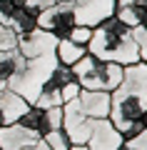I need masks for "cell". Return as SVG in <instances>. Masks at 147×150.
Wrapping results in <instances>:
<instances>
[{
  "label": "cell",
  "mask_w": 147,
  "mask_h": 150,
  "mask_svg": "<svg viewBox=\"0 0 147 150\" xmlns=\"http://www.w3.org/2000/svg\"><path fill=\"white\" fill-rule=\"evenodd\" d=\"M0 150H3V148H0Z\"/></svg>",
  "instance_id": "obj_30"
},
{
  "label": "cell",
  "mask_w": 147,
  "mask_h": 150,
  "mask_svg": "<svg viewBox=\"0 0 147 150\" xmlns=\"http://www.w3.org/2000/svg\"><path fill=\"white\" fill-rule=\"evenodd\" d=\"M18 45V35L10 25H3L0 23V50H15Z\"/></svg>",
  "instance_id": "obj_20"
},
{
  "label": "cell",
  "mask_w": 147,
  "mask_h": 150,
  "mask_svg": "<svg viewBox=\"0 0 147 150\" xmlns=\"http://www.w3.org/2000/svg\"><path fill=\"white\" fill-rule=\"evenodd\" d=\"M75 3V20L77 25L95 28L105 18L115 15V0H72Z\"/></svg>",
  "instance_id": "obj_7"
},
{
  "label": "cell",
  "mask_w": 147,
  "mask_h": 150,
  "mask_svg": "<svg viewBox=\"0 0 147 150\" xmlns=\"http://www.w3.org/2000/svg\"><path fill=\"white\" fill-rule=\"evenodd\" d=\"M37 135L25 130L20 123H8L0 128V148L3 150H25L37 143Z\"/></svg>",
  "instance_id": "obj_10"
},
{
  "label": "cell",
  "mask_w": 147,
  "mask_h": 150,
  "mask_svg": "<svg viewBox=\"0 0 147 150\" xmlns=\"http://www.w3.org/2000/svg\"><path fill=\"white\" fill-rule=\"evenodd\" d=\"M77 95H80V85H77V80H72V83H68V85H63V90H60V98H63V103L75 100Z\"/></svg>",
  "instance_id": "obj_24"
},
{
  "label": "cell",
  "mask_w": 147,
  "mask_h": 150,
  "mask_svg": "<svg viewBox=\"0 0 147 150\" xmlns=\"http://www.w3.org/2000/svg\"><path fill=\"white\" fill-rule=\"evenodd\" d=\"M145 30H147V28H145Z\"/></svg>",
  "instance_id": "obj_29"
},
{
  "label": "cell",
  "mask_w": 147,
  "mask_h": 150,
  "mask_svg": "<svg viewBox=\"0 0 147 150\" xmlns=\"http://www.w3.org/2000/svg\"><path fill=\"white\" fill-rule=\"evenodd\" d=\"M75 25H77V20H75V3L72 0L55 3V5L45 8L42 13H37V28L45 30V33H50V35L58 38V40L68 38Z\"/></svg>",
  "instance_id": "obj_5"
},
{
  "label": "cell",
  "mask_w": 147,
  "mask_h": 150,
  "mask_svg": "<svg viewBox=\"0 0 147 150\" xmlns=\"http://www.w3.org/2000/svg\"><path fill=\"white\" fill-rule=\"evenodd\" d=\"M125 145L130 150H147V128H142V130H137L135 135L125 138Z\"/></svg>",
  "instance_id": "obj_23"
},
{
  "label": "cell",
  "mask_w": 147,
  "mask_h": 150,
  "mask_svg": "<svg viewBox=\"0 0 147 150\" xmlns=\"http://www.w3.org/2000/svg\"><path fill=\"white\" fill-rule=\"evenodd\" d=\"M23 5V0H0V23L10 25L13 15L18 13V8Z\"/></svg>",
  "instance_id": "obj_19"
},
{
  "label": "cell",
  "mask_w": 147,
  "mask_h": 150,
  "mask_svg": "<svg viewBox=\"0 0 147 150\" xmlns=\"http://www.w3.org/2000/svg\"><path fill=\"white\" fill-rule=\"evenodd\" d=\"M147 112V63L137 60L125 65L122 83L110 93V120L122 138H130L142 130V115Z\"/></svg>",
  "instance_id": "obj_1"
},
{
  "label": "cell",
  "mask_w": 147,
  "mask_h": 150,
  "mask_svg": "<svg viewBox=\"0 0 147 150\" xmlns=\"http://www.w3.org/2000/svg\"><path fill=\"white\" fill-rule=\"evenodd\" d=\"M87 53L100 60H110V63H120V65H132L140 60V48L132 38V30L125 23H120L115 15L105 18L102 23L92 28Z\"/></svg>",
  "instance_id": "obj_2"
},
{
  "label": "cell",
  "mask_w": 147,
  "mask_h": 150,
  "mask_svg": "<svg viewBox=\"0 0 147 150\" xmlns=\"http://www.w3.org/2000/svg\"><path fill=\"white\" fill-rule=\"evenodd\" d=\"M30 150H50V148H47V145H45V143H42V140H37V143H35V145H32V148H30Z\"/></svg>",
  "instance_id": "obj_25"
},
{
  "label": "cell",
  "mask_w": 147,
  "mask_h": 150,
  "mask_svg": "<svg viewBox=\"0 0 147 150\" xmlns=\"http://www.w3.org/2000/svg\"><path fill=\"white\" fill-rule=\"evenodd\" d=\"M15 123H20L25 130L35 133L37 138H42V135H45V110L37 108V105H27V110L23 112Z\"/></svg>",
  "instance_id": "obj_14"
},
{
  "label": "cell",
  "mask_w": 147,
  "mask_h": 150,
  "mask_svg": "<svg viewBox=\"0 0 147 150\" xmlns=\"http://www.w3.org/2000/svg\"><path fill=\"white\" fill-rule=\"evenodd\" d=\"M40 140H42L50 150H70V148H72V143H70L68 133H65L63 128H55V130H50V133H45Z\"/></svg>",
  "instance_id": "obj_17"
},
{
  "label": "cell",
  "mask_w": 147,
  "mask_h": 150,
  "mask_svg": "<svg viewBox=\"0 0 147 150\" xmlns=\"http://www.w3.org/2000/svg\"><path fill=\"white\" fill-rule=\"evenodd\" d=\"M55 128H63V105L45 108V133H50Z\"/></svg>",
  "instance_id": "obj_18"
},
{
  "label": "cell",
  "mask_w": 147,
  "mask_h": 150,
  "mask_svg": "<svg viewBox=\"0 0 147 150\" xmlns=\"http://www.w3.org/2000/svg\"><path fill=\"white\" fill-rule=\"evenodd\" d=\"M58 65V58L55 53H47V55H40V58H18V65H15V73L10 75L5 88H10L13 93L23 98L25 103H35L37 93H40L42 83L47 80V75L53 73V68Z\"/></svg>",
  "instance_id": "obj_3"
},
{
  "label": "cell",
  "mask_w": 147,
  "mask_h": 150,
  "mask_svg": "<svg viewBox=\"0 0 147 150\" xmlns=\"http://www.w3.org/2000/svg\"><path fill=\"white\" fill-rule=\"evenodd\" d=\"M55 3H63V0H55Z\"/></svg>",
  "instance_id": "obj_27"
},
{
  "label": "cell",
  "mask_w": 147,
  "mask_h": 150,
  "mask_svg": "<svg viewBox=\"0 0 147 150\" xmlns=\"http://www.w3.org/2000/svg\"><path fill=\"white\" fill-rule=\"evenodd\" d=\"M25 150H30V148H25Z\"/></svg>",
  "instance_id": "obj_28"
},
{
  "label": "cell",
  "mask_w": 147,
  "mask_h": 150,
  "mask_svg": "<svg viewBox=\"0 0 147 150\" xmlns=\"http://www.w3.org/2000/svg\"><path fill=\"white\" fill-rule=\"evenodd\" d=\"M72 75H75V80H77V85L82 88V90L112 93L122 83L125 65L110 63V60H100V58H95V55L85 53L82 58L72 65Z\"/></svg>",
  "instance_id": "obj_4"
},
{
  "label": "cell",
  "mask_w": 147,
  "mask_h": 150,
  "mask_svg": "<svg viewBox=\"0 0 147 150\" xmlns=\"http://www.w3.org/2000/svg\"><path fill=\"white\" fill-rule=\"evenodd\" d=\"M90 38H92V28H87V25H75L72 30H70L68 40H72V43H77V45H87Z\"/></svg>",
  "instance_id": "obj_21"
},
{
  "label": "cell",
  "mask_w": 147,
  "mask_h": 150,
  "mask_svg": "<svg viewBox=\"0 0 147 150\" xmlns=\"http://www.w3.org/2000/svg\"><path fill=\"white\" fill-rule=\"evenodd\" d=\"M70 150H87V148H85V145H72Z\"/></svg>",
  "instance_id": "obj_26"
},
{
  "label": "cell",
  "mask_w": 147,
  "mask_h": 150,
  "mask_svg": "<svg viewBox=\"0 0 147 150\" xmlns=\"http://www.w3.org/2000/svg\"><path fill=\"white\" fill-rule=\"evenodd\" d=\"M95 120L90 115H85V110L80 108L77 98L70 103H63V130L68 133L70 143L72 145H85L92 133Z\"/></svg>",
  "instance_id": "obj_6"
},
{
  "label": "cell",
  "mask_w": 147,
  "mask_h": 150,
  "mask_svg": "<svg viewBox=\"0 0 147 150\" xmlns=\"http://www.w3.org/2000/svg\"><path fill=\"white\" fill-rule=\"evenodd\" d=\"M27 105H30V103H25L18 93H13L10 88H0V112H3L5 123H15L23 112L27 110Z\"/></svg>",
  "instance_id": "obj_12"
},
{
  "label": "cell",
  "mask_w": 147,
  "mask_h": 150,
  "mask_svg": "<svg viewBox=\"0 0 147 150\" xmlns=\"http://www.w3.org/2000/svg\"><path fill=\"white\" fill-rule=\"evenodd\" d=\"M85 53H87V45H77V43H72V40H68V38L58 40V45H55V58H58V63L60 65H70V68H72Z\"/></svg>",
  "instance_id": "obj_13"
},
{
  "label": "cell",
  "mask_w": 147,
  "mask_h": 150,
  "mask_svg": "<svg viewBox=\"0 0 147 150\" xmlns=\"http://www.w3.org/2000/svg\"><path fill=\"white\" fill-rule=\"evenodd\" d=\"M10 28L15 30V35H25V33H32L37 28V13L27 5H20L18 13L13 15L10 20Z\"/></svg>",
  "instance_id": "obj_15"
},
{
  "label": "cell",
  "mask_w": 147,
  "mask_h": 150,
  "mask_svg": "<svg viewBox=\"0 0 147 150\" xmlns=\"http://www.w3.org/2000/svg\"><path fill=\"white\" fill-rule=\"evenodd\" d=\"M18 58H20L18 50H0V88H5L8 80H10V75L15 73Z\"/></svg>",
  "instance_id": "obj_16"
},
{
  "label": "cell",
  "mask_w": 147,
  "mask_h": 150,
  "mask_svg": "<svg viewBox=\"0 0 147 150\" xmlns=\"http://www.w3.org/2000/svg\"><path fill=\"white\" fill-rule=\"evenodd\" d=\"M122 143H125L122 133L107 118H102V120H95L92 133H90L85 148H87V150H117Z\"/></svg>",
  "instance_id": "obj_9"
},
{
  "label": "cell",
  "mask_w": 147,
  "mask_h": 150,
  "mask_svg": "<svg viewBox=\"0 0 147 150\" xmlns=\"http://www.w3.org/2000/svg\"><path fill=\"white\" fill-rule=\"evenodd\" d=\"M55 45H58V38H53L50 33L35 28L32 33H25V35H18V45L15 50L23 55V58H40V55L55 53Z\"/></svg>",
  "instance_id": "obj_8"
},
{
  "label": "cell",
  "mask_w": 147,
  "mask_h": 150,
  "mask_svg": "<svg viewBox=\"0 0 147 150\" xmlns=\"http://www.w3.org/2000/svg\"><path fill=\"white\" fill-rule=\"evenodd\" d=\"M77 103L85 110V115H90L92 120H102L110 115V93L105 90H82L80 88Z\"/></svg>",
  "instance_id": "obj_11"
},
{
  "label": "cell",
  "mask_w": 147,
  "mask_h": 150,
  "mask_svg": "<svg viewBox=\"0 0 147 150\" xmlns=\"http://www.w3.org/2000/svg\"><path fill=\"white\" fill-rule=\"evenodd\" d=\"M132 38H135L137 48H140V60H142V63H147V30L142 25L132 28Z\"/></svg>",
  "instance_id": "obj_22"
}]
</instances>
